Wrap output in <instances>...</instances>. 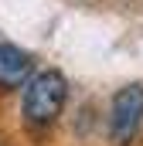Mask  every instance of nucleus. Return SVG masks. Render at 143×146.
I'll use <instances>...</instances> for the list:
<instances>
[{"label": "nucleus", "instance_id": "obj_1", "mask_svg": "<svg viewBox=\"0 0 143 146\" xmlns=\"http://www.w3.org/2000/svg\"><path fill=\"white\" fill-rule=\"evenodd\" d=\"M68 106V78L58 68H37L21 92V115L31 129H48Z\"/></svg>", "mask_w": 143, "mask_h": 146}, {"label": "nucleus", "instance_id": "obj_2", "mask_svg": "<svg viewBox=\"0 0 143 146\" xmlns=\"http://www.w3.org/2000/svg\"><path fill=\"white\" fill-rule=\"evenodd\" d=\"M106 133L112 146H133L143 133V82H130L112 92L106 112Z\"/></svg>", "mask_w": 143, "mask_h": 146}, {"label": "nucleus", "instance_id": "obj_3", "mask_svg": "<svg viewBox=\"0 0 143 146\" xmlns=\"http://www.w3.org/2000/svg\"><path fill=\"white\" fill-rule=\"evenodd\" d=\"M34 54L10 44V41H0V88H24L27 78L34 75Z\"/></svg>", "mask_w": 143, "mask_h": 146}]
</instances>
